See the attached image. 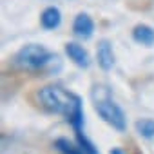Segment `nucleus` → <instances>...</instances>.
<instances>
[{
	"label": "nucleus",
	"instance_id": "obj_12",
	"mask_svg": "<svg viewBox=\"0 0 154 154\" xmlns=\"http://www.w3.org/2000/svg\"><path fill=\"white\" fill-rule=\"evenodd\" d=\"M111 154H127L125 150H122L120 147H114V149H111Z\"/></svg>",
	"mask_w": 154,
	"mask_h": 154
},
{
	"label": "nucleus",
	"instance_id": "obj_9",
	"mask_svg": "<svg viewBox=\"0 0 154 154\" xmlns=\"http://www.w3.org/2000/svg\"><path fill=\"white\" fill-rule=\"evenodd\" d=\"M53 147H54L60 154H84L80 143H78V141L74 143V141H71L69 138H56L54 143H53Z\"/></svg>",
	"mask_w": 154,
	"mask_h": 154
},
{
	"label": "nucleus",
	"instance_id": "obj_10",
	"mask_svg": "<svg viewBox=\"0 0 154 154\" xmlns=\"http://www.w3.org/2000/svg\"><path fill=\"white\" fill-rule=\"evenodd\" d=\"M134 127H136V132H138L141 138H145V140H152V138H154V120H150V118H141V120H138V122L134 123Z\"/></svg>",
	"mask_w": 154,
	"mask_h": 154
},
{
	"label": "nucleus",
	"instance_id": "obj_6",
	"mask_svg": "<svg viewBox=\"0 0 154 154\" xmlns=\"http://www.w3.org/2000/svg\"><path fill=\"white\" fill-rule=\"evenodd\" d=\"M96 60L102 71H111L114 67V51L109 40H100L96 47Z\"/></svg>",
	"mask_w": 154,
	"mask_h": 154
},
{
	"label": "nucleus",
	"instance_id": "obj_3",
	"mask_svg": "<svg viewBox=\"0 0 154 154\" xmlns=\"http://www.w3.org/2000/svg\"><path fill=\"white\" fill-rule=\"evenodd\" d=\"M91 98H93L94 111L105 123H109L118 132H123L127 129V116H125L123 109L112 100L107 85H100V84L94 85L91 91Z\"/></svg>",
	"mask_w": 154,
	"mask_h": 154
},
{
	"label": "nucleus",
	"instance_id": "obj_1",
	"mask_svg": "<svg viewBox=\"0 0 154 154\" xmlns=\"http://www.w3.org/2000/svg\"><path fill=\"white\" fill-rule=\"evenodd\" d=\"M38 102L44 111L60 114L74 129V132L84 127V103L78 94H74L60 85H45L38 91Z\"/></svg>",
	"mask_w": 154,
	"mask_h": 154
},
{
	"label": "nucleus",
	"instance_id": "obj_7",
	"mask_svg": "<svg viewBox=\"0 0 154 154\" xmlns=\"http://www.w3.org/2000/svg\"><path fill=\"white\" fill-rule=\"evenodd\" d=\"M40 24L44 29L51 31V29H56L60 24H62V13L58 8L51 6V8H45L40 15Z\"/></svg>",
	"mask_w": 154,
	"mask_h": 154
},
{
	"label": "nucleus",
	"instance_id": "obj_2",
	"mask_svg": "<svg viewBox=\"0 0 154 154\" xmlns=\"http://www.w3.org/2000/svg\"><path fill=\"white\" fill-rule=\"evenodd\" d=\"M15 65L27 72H47L56 74L62 69L58 54L49 53L42 44H27L15 54Z\"/></svg>",
	"mask_w": 154,
	"mask_h": 154
},
{
	"label": "nucleus",
	"instance_id": "obj_4",
	"mask_svg": "<svg viewBox=\"0 0 154 154\" xmlns=\"http://www.w3.org/2000/svg\"><path fill=\"white\" fill-rule=\"evenodd\" d=\"M65 54L69 56V60L74 65H78L80 69H87L91 65V58H89L87 49L84 45H80V44H76V42L65 44Z\"/></svg>",
	"mask_w": 154,
	"mask_h": 154
},
{
	"label": "nucleus",
	"instance_id": "obj_11",
	"mask_svg": "<svg viewBox=\"0 0 154 154\" xmlns=\"http://www.w3.org/2000/svg\"><path fill=\"white\" fill-rule=\"evenodd\" d=\"M76 141L80 143V147H82V150H84V154H100V150H98V147L82 132V131H78L76 132Z\"/></svg>",
	"mask_w": 154,
	"mask_h": 154
},
{
	"label": "nucleus",
	"instance_id": "obj_8",
	"mask_svg": "<svg viewBox=\"0 0 154 154\" xmlns=\"http://www.w3.org/2000/svg\"><path fill=\"white\" fill-rule=\"evenodd\" d=\"M132 40L145 47H150V45H154V29L147 24H138L132 29Z\"/></svg>",
	"mask_w": 154,
	"mask_h": 154
},
{
	"label": "nucleus",
	"instance_id": "obj_5",
	"mask_svg": "<svg viewBox=\"0 0 154 154\" xmlns=\"http://www.w3.org/2000/svg\"><path fill=\"white\" fill-rule=\"evenodd\" d=\"M72 33L78 36L80 40H89L94 33V22L87 13H80L76 15L74 22H72Z\"/></svg>",
	"mask_w": 154,
	"mask_h": 154
}]
</instances>
